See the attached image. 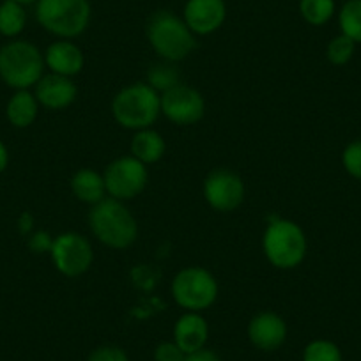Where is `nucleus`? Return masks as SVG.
Returning a JSON list of instances; mask_svg holds the SVG:
<instances>
[{
  "instance_id": "f3484780",
  "label": "nucleus",
  "mask_w": 361,
  "mask_h": 361,
  "mask_svg": "<svg viewBox=\"0 0 361 361\" xmlns=\"http://www.w3.org/2000/svg\"><path fill=\"white\" fill-rule=\"evenodd\" d=\"M71 192L76 200L89 206L102 202L106 199V186H105V177L103 173L96 172L94 169H80L73 173L71 177Z\"/></svg>"
},
{
  "instance_id": "20e7f679",
  "label": "nucleus",
  "mask_w": 361,
  "mask_h": 361,
  "mask_svg": "<svg viewBox=\"0 0 361 361\" xmlns=\"http://www.w3.org/2000/svg\"><path fill=\"white\" fill-rule=\"evenodd\" d=\"M262 252L267 262L276 269H296L307 259L308 238L296 221L275 218L262 234Z\"/></svg>"
},
{
  "instance_id": "412c9836",
  "label": "nucleus",
  "mask_w": 361,
  "mask_h": 361,
  "mask_svg": "<svg viewBox=\"0 0 361 361\" xmlns=\"http://www.w3.org/2000/svg\"><path fill=\"white\" fill-rule=\"evenodd\" d=\"M145 82L152 87L154 90H158L159 94H163L165 90L172 89V87L179 85L180 83V73L177 69L176 62L161 61L149 66L147 75H145Z\"/></svg>"
},
{
  "instance_id": "cd10ccee",
  "label": "nucleus",
  "mask_w": 361,
  "mask_h": 361,
  "mask_svg": "<svg viewBox=\"0 0 361 361\" xmlns=\"http://www.w3.org/2000/svg\"><path fill=\"white\" fill-rule=\"evenodd\" d=\"M87 361H130L128 354L121 347L102 345L89 354Z\"/></svg>"
},
{
  "instance_id": "a878e982",
  "label": "nucleus",
  "mask_w": 361,
  "mask_h": 361,
  "mask_svg": "<svg viewBox=\"0 0 361 361\" xmlns=\"http://www.w3.org/2000/svg\"><path fill=\"white\" fill-rule=\"evenodd\" d=\"M342 166L353 179L361 183V140H353L343 147Z\"/></svg>"
},
{
  "instance_id": "423d86ee",
  "label": "nucleus",
  "mask_w": 361,
  "mask_h": 361,
  "mask_svg": "<svg viewBox=\"0 0 361 361\" xmlns=\"http://www.w3.org/2000/svg\"><path fill=\"white\" fill-rule=\"evenodd\" d=\"M92 16L89 0H37L36 20L59 39H75L87 30Z\"/></svg>"
},
{
  "instance_id": "39448f33",
  "label": "nucleus",
  "mask_w": 361,
  "mask_h": 361,
  "mask_svg": "<svg viewBox=\"0 0 361 361\" xmlns=\"http://www.w3.org/2000/svg\"><path fill=\"white\" fill-rule=\"evenodd\" d=\"M44 55L34 43L11 39L0 47V80L15 90L30 89L44 75Z\"/></svg>"
},
{
  "instance_id": "c756f323",
  "label": "nucleus",
  "mask_w": 361,
  "mask_h": 361,
  "mask_svg": "<svg viewBox=\"0 0 361 361\" xmlns=\"http://www.w3.org/2000/svg\"><path fill=\"white\" fill-rule=\"evenodd\" d=\"M185 361H221V357L218 356L214 350L207 349V347H204V349L197 350V353H192V354H186V360Z\"/></svg>"
},
{
  "instance_id": "4468645a",
  "label": "nucleus",
  "mask_w": 361,
  "mask_h": 361,
  "mask_svg": "<svg viewBox=\"0 0 361 361\" xmlns=\"http://www.w3.org/2000/svg\"><path fill=\"white\" fill-rule=\"evenodd\" d=\"M34 96L43 109L64 110L75 103L78 87L73 78L48 73L34 85Z\"/></svg>"
},
{
  "instance_id": "f257e3e1",
  "label": "nucleus",
  "mask_w": 361,
  "mask_h": 361,
  "mask_svg": "<svg viewBox=\"0 0 361 361\" xmlns=\"http://www.w3.org/2000/svg\"><path fill=\"white\" fill-rule=\"evenodd\" d=\"M89 228L103 246L112 250H126L138 239V221L126 204L116 199H103L90 206Z\"/></svg>"
},
{
  "instance_id": "2eb2a0df",
  "label": "nucleus",
  "mask_w": 361,
  "mask_h": 361,
  "mask_svg": "<svg viewBox=\"0 0 361 361\" xmlns=\"http://www.w3.org/2000/svg\"><path fill=\"white\" fill-rule=\"evenodd\" d=\"M43 55L48 71L68 76V78H75L76 75H80L85 66V55L78 44L73 43V39L54 41L48 44Z\"/></svg>"
},
{
  "instance_id": "1a4fd4ad",
  "label": "nucleus",
  "mask_w": 361,
  "mask_h": 361,
  "mask_svg": "<svg viewBox=\"0 0 361 361\" xmlns=\"http://www.w3.org/2000/svg\"><path fill=\"white\" fill-rule=\"evenodd\" d=\"M48 253L55 269L68 279L85 275L94 262V248L89 239L78 232H62L55 235Z\"/></svg>"
},
{
  "instance_id": "9d476101",
  "label": "nucleus",
  "mask_w": 361,
  "mask_h": 361,
  "mask_svg": "<svg viewBox=\"0 0 361 361\" xmlns=\"http://www.w3.org/2000/svg\"><path fill=\"white\" fill-rule=\"evenodd\" d=\"M204 200L218 213H232L243 204L246 195L241 176L231 169H214L204 179Z\"/></svg>"
},
{
  "instance_id": "4be33fe9",
  "label": "nucleus",
  "mask_w": 361,
  "mask_h": 361,
  "mask_svg": "<svg viewBox=\"0 0 361 361\" xmlns=\"http://www.w3.org/2000/svg\"><path fill=\"white\" fill-rule=\"evenodd\" d=\"M340 34L361 44V0H345L338 9Z\"/></svg>"
},
{
  "instance_id": "b1692460",
  "label": "nucleus",
  "mask_w": 361,
  "mask_h": 361,
  "mask_svg": "<svg viewBox=\"0 0 361 361\" xmlns=\"http://www.w3.org/2000/svg\"><path fill=\"white\" fill-rule=\"evenodd\" d=\"M303 361H343L342 350L335 342L326 338L312 340L305 345Z\"/></svg>"
},
{
  "instance_id": "a211bd4d",
  "label": "nucleus",
  "mask_w": 361,
  "mask_h": 361,
  "mask_svg": "<svg viewBox=\"0 0 361 361\" xmlns=\"http://www.w3.org/2000/svg\"><path fill=\"white\" fill-rule=\"evenodd\" d=\"M39 109V102L36 99L34 92H30V89L15 90L6 105V117L13 128L25 130L36 123Z\"/></svg>"
},
{
  "instance_id": "bb28decb",
  "label": "nucleus",
  "mask_w": 361,
  "mask_h": 361,
  "mask_svg": "<svg viewBox=\"0 0 361 361\" xmlns=\"http://www.w3.org/2000/svg\"><path fill=\"white\" fill-rule=\"evenodd\" d=\"M186 354L176 342H161L154 349V361H185Z\"/></svg>"
},
{
  "instance_id": "c85d7f7f",
  "label": "nucleus",
  "mask_w": 361,
  "mask_h": 361,
  "mask_svg": "<svg viewBox=\"0 0 361 361\" xmlns=\"http://www.w3.org/2000/svg\"><path fill=\"white\" fill-rule=\"evenodd\" d=\"M51 243H54V238H51L48 232L37 231L34 232V234H30L29 248L32 250L34 253H44V252H50Z\"/></svg>"
},
{
  "instance_id": "9b49d317",
  "label": "nucleus",
  "mask_w": 361,
  "mask_h": 361,
  "mask_svg": "<svg viewBox=\"0 0 361 361\" xmlns=\"http://www.w3.org/2000/svg\"><path fill=\"white\" fill-rule=\"evenodd\" d=\"M206 99L195 87L180 82L161 94V116L177 126H192L202 121Z\"/></svg>"
},
{
  "instance_id": "aec40b11",
  "label": "nucleus",
  "mask_w": 361,
  "mask_h": 361,
  "mask_svg": "<svg viewBox=\"0 0 361 361\" xmlns=\"http://www.w3.org/2000/svg\"><path fill=\"white\" fill-rule=\"evenodd\" d=\"M27 27L25 6L16 0L0 2V36L16 39Z\"/></svg>"
},
{
  "instance_id": "7c9ffc66",
  "label": "nucleus",
  "mask_w": 361,
  "mask_h": 361,
  "mask_svg": "<svg viewBox=\"0 0 361 361\" xmlns=\"http://www.w3.org/2000/svg\"><path fill=\"white\" fill-rule=\"evenodd\" d=\"M9 165V149L4 142L0 140V173L4 172Z\"/></svg>"
},
{
  "instance_id": "393cba45",
  "label": "nucleus",
  "mask_w": 361,
  "mask_h": 361,
  "mask_svg": "<svg viewBox=\"0 0 361 361\" xmlns=\"http://www.w3.org/2000/svg\"><path fill=\"white\" fill-rule=\"evenodd\" d=\"M354 51H356V43L343 34H338L326 47V57L333 66H345L353 61Z\"/></svg>"
},
{
  "instance_id": "dca6fc26",
  "label": "nucleus",
  "mask_w": 361,
  "mask_h": 361,
  "mask_svg": "<svg viewBox=\"0 0 361 361\" xmlns=\"http://www.w3.org/2000/svg\"><path fill=\"white\" fill-rule=\"evenodd\" d=\"M209 340V324L199 312H185L173 324V342L185 354L204 349Z\"/></svg>"
},
{
  "instance_id": "f03ea898",
  "label": "nucleus",
  "mask_w": 361,
  "mask_h": 361,
  "mask_svg": "<svg viewBox=\"0 0 361 361\" xmlns=\"http://www.w3.org/2000/svg\"><path fill=\"white\" fill-rule=\"evenodd\" d=\"M149 44L161 61L180 62L197 48V36L190 30L183 16L166 9L152 13L145 25Z\"/></svg>"
},
{
  "instance_id": "2f4dec72",
  "label": "nucleus",
  "mask_w": 361,
  "mask_h": 361,
  "mask_svg": "<svg viewBox=\"0 0 361 361\" xmlns=\"http://www.w3.org/2000/svg\"><path fill=\"white\" fill-rule=\"evenodd\" d=\"M16 2H20V4L23 6H29V4H36L37 0H16Z\"/></svg>"
},
{
  "instance_id": "6ab92c4d",
  "label": "nucleus",
  "mask_w": 361,
  "mask_h": 361,
  "mask_svg": "<svg viewBox=\"0 0 361 361\" xmlns=\"http://www.w3.org/2000/svg\"><path fill=\"white\" fill-rule=\"evenodd\" d=\"M131 156L142 161L144 165H154L165 156L166 142L159 131L154 128H145V130L135 131L130 144Z\"/></svg>"
},
{
  "instance_id": "f8f14e48",
  "label": "nucleus",
  "mask_w": 361,
  "mask_h": 361,
  "mask_svg": "<svg viewBox=\"0 0 361 361\" xmlns=\"http://www.w3.org/2000/svg\"><path fill=\"white\" fill-rule=\"evenodd\" d=\"M183 20L195 36H209L224 27L227 4L225 0H186Z\"/></svg>"
},
{
  "instance_id": "0eeeda50",
  "label": "nucleus",
  "mask_w": 361,
  "mask_h": 361,
  "mask_svg": "<svg viewBox=\"0 0 361 361\" xmlns=\"http://www.w3.org/2000/svg\"><path fill=\"white\" fill-rule=\"evenodd\" d=\"M173 301L185 312H206L218 300L220 286L216 276L202 266H188L177 271L170 286Z\"/></svg>"
},
{
  "instance_id": "7ed1b4c3",
  "label": "nucleus",
  "mask_w": 361,
  "mask_h": 361,
  "mask_svg": "<svg viewBox=\"0 0 361 361\" xmlns=\"http://www.w3.org/2000/svg\"><path fill=\"white\" fill-rule=\"evenodd\" d=\"M112 116L124 130L138 131L152 128L161 116V94L147 82H135L114 96Z\"/></svg>"
},
{
  "instance_id": "ddd939ff",
  "label": "nucleus",
  "mask_w": 361,
  "mask_h": 361,
  "mask_svg": "<svg viewBox=\"0 0 361 361\" xmlns=\"http://www.w3.org/2000/svg\"><path fill=\"white\" fill-rule=\"evenodd\" d=\"M287 322L282 315L276 312H259L253 315L246 328V335L253 347L259 350H276L286 343L287 340Z\"/></svg>"
},
{
  "instance_id": "5701e85b",
  "label": "nucleus",
  "mask_w": 361,
  "mask_h": 361,
  "mask_svg": "<svg viewBox=\"0 0 361 361\" xmlns=\"http://www.w3.org/2000/svg\"><path fill=\"white\" fill-rule=\"evenodd\" d=\"M336 13L335 0H300V15L308 25L322 27Z\"/></svg>"
},
{
  "instance_id": "6e6552de",
  "label": "nucleus",
  "mask_w": 361,
  "mask_h": 361,
  "mask_svg": "<svg viewBox=\"0 0 361 361\" xmlns=\"http://www.w3.org/2000/svg\"><path fill=\"white\" fill-rule=\"evenodd\" d=\"M106 195L110 199L128 202L140 195L149 183V169L135 156H121L106 165L105 172Z\"/></svg>"
}]
</instances>
